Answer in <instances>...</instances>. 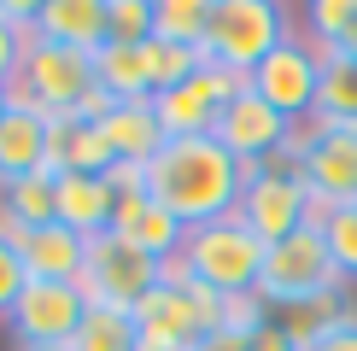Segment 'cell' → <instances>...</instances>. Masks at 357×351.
Segmentation results:
<instances>
[{
  "instance_id": "obj_32",
  "label": "cell",
  "mask_w": 357,
  "mask_h": 351,
  "mask_svg": "<svg viewBox=\"0 0 357 351\" xmlns=\"http://www.w3.org/2000/svg\"><path fill=\"white\" fill-rule=\"evenodd\" d=\"M24 29H12L6 18H0V88H12L18 82V58H24Z\"/></svg>"
},
{
  "instance_id": "obj_13",
  "label": "cell",
  "mask_w": 357,
  "mask_h": 351,
  "mask_svg": "<svg viewBox=\"0 0 357 351\" xmlns=\"http://www.w3.org/2000/svg\"><path fill=\"white\" fill-rule=\"evenodd\" d=\"M211 135H217L222 153L241 158L246 176H252L258 164H275V158H287V135H293V123H287L275 106H264L252 88H241V94L222 106V117H217Z\"/></svg>"
},
{
  "instance_id": "obj_25",
  "label": "cell",
  "mask_w": 357,
  "mask_h": 351,
  "mask_svg": "<svg viewBox=\"0 0 357 351\" xmlns=\"http://www.w3.org/2000/svg\"><path fill=\"white\" fill-rule=\"evenodd\" d=\"M141 58H146V82H153V94H170V88H182L193 70L205 65V53L199 47H176V41H146L141 47Z\"/></svg>"
},
{
  "instance_id": "obj_17",
  "label": "cell",
  "mask_w": 357,
  "mask_h": 351,
  "mask_svg": "<svg viewBox=\"0 0 357 351\" xmlns=\"http://www.w3.org/2000/svg\"><path fill=\"white\" fill-rule=\"evenodd\" d=\"M112 228L123 234V240H135L146 258H158V263H176V252H182V240H188V228L176 223L170 211H158L153 199H123L112 211Z\"/></svg>"
},
{
  "instance_id": "obj_31",
  "label": "cell",
  "mask_w": 357,
  "mask_h": 351,
  "mask_svg": "<svg viewBox=\"0 0 357 351\" xmlns=\"http://www.w3.org/2000/svg\"><path fill=\"white\" fill-rule=\"evenodd\" d=\"M24 258H18V246H6L0 240V322L12 316V304H18V292H24Z\"/></svg>"
},
{
  "instance_id": "obj_35",
  "label": "cell",
  "mask_w": 357,
  "mask_h": 351,
  "mask_svg": "<svg viewBox=\"0 0 357 351\" xmlns=\"http://www.w3.org/2000/svg\"><path fill=\"white\" fill-rule=\"evenodd\" d=\"M193 351H246V340H241V334H229V328H211Z\"/></svg>"
},
{
  "instance_id": "obj_3",
  "label": "cell",
  "mask_w": 357,
  "mask_h": 351,
  "mask_svg": "<svg viewBox=\"0 0 357 351\" xmlns=\"http://www.w3.org/2000/svg\"><path fill=\"white\" fill-rule=\"evenodd\" d=\"M170 270H182L188 281L211 287V292H222V299L258 292L264 240L241 223V217H217V223H205V228H188V240H182V252H176Z\"/></svg>"
},
{
  "instance_id": "obj_6",
  "label": "cell",
  "mask_w": 357,
  "mask_h": 351,
  "mask_svg": "<svg viewBox=\"0 0 357 351\" xmlns=\"http://www.w3.org/2000/svg\"><path fill=\"white\" fill-rule=\"evenodd\" d=\"M287 158L305 176L317 211H334V205L357 199V129L328 123V117H305L287 135Z\"/></svg>"
},
{
  "instance_id": "obj_2",
  "label": "cell",
  "mask_w": 357,
  "mask_h": 351,
  "mask_svg": "<svg viewBox=\"0 0 357 351\" xmlns=\"http://www.w3.org/2000/svg\"><path fill=\"white\" fill-rule=\"evenodd\" d=\"M129 316H135L141 351H193L211 328H222V292L188 281L182 270H165V281Z\"/></svg>"
},
{
  "instance_id": "obj_10",
  "label": "cell",
  "mask_w": 357,
  "mask_h": 351,
  "mask_svg": "<svg viewBox=\"0 0 357 351\" xmlns=\"http://www.w3.org/2000/svg\"><path fill=\"white\" fill-rule=\"evenodd\" d=\"M246 88L264 100V106H275L287 123H305V117H317V94H322V53L310 47L305 36H287L281 47L264 58L258 70L246 77Z\"/></svg>"
},
{
  "instance_id": "obj_4",
  "label": "cell",
  "mask_w": 357,
  "mask_h": 351,
  "mask_svg": "<svg viewBox=\"0 0 357 351\" xmlns=\"http://www.w3.org/2000/svg\"><path fill=\"white\" fill-rule=\"evenodd\" d=\"M346 287L328 258V240H322V228L310 223L299 234H287V240L264 246V270H258V299L275 304V311H299V304H317V299H334V292Z\"/></svg>"
},
{
  "instance_id": "obj_7",
  "label": "cell",
  "mask_w": 357,
  "mask_h": 351,
  "mask_svg": "<svg viewBox=\"0 0 357 351\" xmlns=\"http://www.w3.org/2000/svg\"><path fill=\"white\" fill-rule=\"evenodd\" d=\"M165 270H170V263L146 258L135 240H123L117 228H106V234L88 240V258H82L77 287H82L88 304H100V311H135L146 292L165 281Z\"/></svg>"
},
{
  "instance_id": "obj_26",
  "label": "cell",
  "mask_w": 357,
  "mask_h": 351,
  "mask_svg": "<svg viewBox=\"0 0 357 351\" xmlns=\"http://www.w3.org/2000/svg\"><path fill=\"white\" fill-rule=\"evenodd\" d=\"M317 228L328 240V258H334L340 281H357V199L334 205V211H317Z\"/></svg>"
},
{
  "instance_id": "obj_38",
  "label": "cell",
  "mask_w": 357,
  "mask_h": 351,
  "mask_svg": "<svg viewBox=\"0 0 357 351\" xmlns=\"http://www.w3.org/2000/svg\"><path fill=\"white\" fill-rule=\"evenodd\" d=\"M36 351H70V345H36Z\"/></svg>"
},
{
  "instance_id": "obj_9",
  "label": "cell",
  "mask_w": 357,
  "mask_h": 351,
  "mask_svg": "<svg viewBox=\"0 0 357 351\" xmlns=\"http://www.w3.org/2000/svg\"><path fill=\"white\" fill-rule=\"evenodd\" d=\"M12 94L29 100V106H41L47 117H77L82 100L94 94V58L29 36L24 41V58H18V82H12Z\"/></svg>"
},
{
  "instance_id": "obj_12",
  "label": "cell",
  "mask_w": 357,
  "mask_h": 351,
  "mask_svg": "<svg viewBox=\"0 0 357 351\" xmlns=\"http://www.w3.org/2000/svg\"><path fill=\"white\" fill-rule=\"evenodd\" d=\"M241 88H246V77H234V70H222V65H199L182 88H170V94H153V111H158V129H165V141L211 135L217 117H222V106H229Z\"/></svg>"
},
{
  "instance_id": "obj_8",
  "label": "cell",
  "mask_w": 357,
  "mask_h": 351,
  "mask_svg": "<svg viewBox=\"0 0 357 351\" xmlns=\"http://www.w3.org/2000/svg\"><path fill=\"white\" fill-rule=\"evenodd\" d=\"M234 217H241L264 246H275V240H287V234L317 223V199H310L305 176L293 170V158H275V164H258L246 176Z\"/></svg>"
},
{
  "instance_id": "obj_24",
  "label": "cell",
  "mask_w": 357,
  "mask_h": 351,
  "mask_svg": "<svg viewBox=\"0 0 357 351\" xmlns=\"http://www.w3.org/2000/svg\"><path fill=\"white\" fill-rule=\"evenodd\" d=\"M0 211L18 217L24 228H41V223H59V182L53 176H24L0 194Z\"/></svg>"
},
{
  "instance_id": "obj_15",
  "label": "cell",
  "mask_w": 357,
  "mask_h": 351,
  "mask_svg": "<svg viewBox=\"0 0 357 351\" xmlns=\"http://www.w3.org/2000/svg\"><path fill=\"white\" fill-rule=\"evenodd\" d=\"M29 36L94 58L106 47V0H41L29 18Z\"/></svg>"
},
{
  "instance_id": "obj_37",
  "label": "cell",
  "mask_w": 357,
  "mask_h": 351,
  "mask_svg": "<svg viewBox=\"0 0 357 351\" xmlns=\"http://www.w3.org/2000/svg\"><path fill=\"white\" fill-rule=\"evenodd\" d=\"M6 106H12V94H6V88H0V117H6Z\"/></svg>"
},
{
  "instance_id": "obj_1",
  "label": "cell",
  "mask_w": 357,
  "mask_h": 351,
  "mask_svg": "<svg viewBox=\"0 0 357 351\" xmlns=\"http://www.w3.org/2000/svg\"><path fill=\"white\" fill-rule=\"evenodd\" d=\"M141 176H146V199L158 211H170L182 228H205L217 217H234L241 187H246V164L222 153L217 135L165 141L141 164Z\"/></svg>"
},
{
  "instance_id": "obj_22",
  "label": "cell",
  "mask_w": 357,
  "mask_h": 351,
  "mask_svg": "<svg viewBox=\"0 0 357 351\" xmlns=\"http://www.w3.org/2000/svg\"><path fill=\"white\" fill-rule=\"evenodd\" d=\"M317 117L357 129V65L340 53H322V94H317Z\"/></svg>"
},
{
  "instance_id": "obj_20",
  "label": "cell",
  "mask_w": 357,
  "mask_h": 351,
  "mask_svg": "<svg viewBox=\"0 0 357 351\" xmlns=\"http://www.w3.org/2000/svg\"><path fill=\"white\" fill-rule=\"evenodd\" d=\"M94 88L112 100V106H135V100H153V82H146V58L141 47H106L94 53Z\"/></svg>"
},
{
  "instance_id": "obj_16",
  "label": "cell",
  "mask_w": 357,
  "mask_h": 351,
  "mask_svg": "<svg viewBox=\"0 0 357 351\" xmlns=\"http://www.w3.org/2000/svg\"><path fill=\"white\" fill-rule=\"evenodd\" d=\"M18 258H24L29 281H77L82 258H88V240L77 228H65V223H41V228H24Z\"/></svg>"
},
{
  "instance_id": "obj_29",
  "label": "cell",
  "mask_w": 357,
  "mask_h": 351,
  "mask_svg": "<svg viewBox=\"0 0 357 351\" xmlns=\"http://www.w3.org/2000/svg\"><path fill=\"white\" fill-rule=\"evenodd\" d=\"M340 316H346V304H340V292H334V299H317V304H299V311H287V322H281V328H287V340L305 351L310 340H322V334H328Z\"/></svg>"
},
{
  "instance_id": "obj_30",
  "label": "cell",
  "mask_w": 357,
  "mask_h": 351,
  "mask_svg": "<svg viewBox=\"0 0 357 351\" xmlns=\"http://www.w3.org/2000/svg\"><path fill=\"white\" fill-rule=\"evenodd\" d=\"M264 322H270V304H264L258 292H234V299H222V328H229V334L252 340Z\"/></svg>"
},
{
  "instance_id": "obj_23",
  "label": "cell",
  "mask_w": 357,
  "mask_h": 351,
  "mask_svg": "<svg viewBox=\"0 0 357 351\" xmlns=\"http://www.w3.org/2000/svg\"><path fill=\"white\" fill-rule=\"evenodd\" d=\"M70 351H141L135 316H129V311H100V304H88V316H82Z\"/></svg>"
},
{
  "instance_id": "obj_28",
  "label": "cell",
  "mask_w": 357,
  "mask_h": 351,
  "mask_svg": "<svg viewBox=\"0 0 357 351\" xmlns=\"http://www.w3.org/2000/svg\"><path fill=\"white\" fill-rule=\"evenodd\" d=\"M106 41L146 47L153 41V0H106Z\"/></svg>"
},
{
  "instance_id": "obj_19",
  "label": "cell",
  "mask_w": 357,
  "mask_h": 351,
  "mask_svg": "<svg viewBox=\"0 0 357 351\" xmlns=\"http://www.w3.org/2000/svg\"><path fill=\"white\" fill-rule=\"evenodd\" d=\"M59 223L77 228L82 240L112 228V187L106 176H59Z\"/></svg>"
},
{
  "instance_id": "obj_5",
  "label": "cell",
  "mask_w": 357,
  "mask_h": 351,
  "mask_svg": "<svg viewBox=\"0 0 357 351\" xmlns=\"http://www.w3.org/2000/svg\"><path fill=\"white\" fill-rule=\"evenodd\" d=\"M287 36H293L287 6H275V0H211V29H205L199 53H205V65L252 77Z\"/></svg>"
},
{
  "instance_id": "obj_27",
  "label": "cell",
  "mask_w": 357,
  "mask_h": 351,
  "mask_svg": "<svg viewBox=\"0 0 357 351\" xmlns=\"http://www.w3.org/2000/svg\"><path fill=\"white\" fill-rule=\"evenodd\" d=\"M351 24H357V0H310L305 6V41L317 53H334Z\"/></svg>"
},
{
  "instance_id": "obj_36",
  "label": "cell",
  "mask_w": 357,
  "mask_h": 351,
  "mask_svg": "<svg viewBox=\"0 0 357 351\" xmlns=\"http://www.w3.org/2000/svg\"><path fill=\"white\" fill-rule=\"evenodd\" d=\"M334 53H340V58H351V65H357V24L346 29V41H340V47H334Z\"/></svg>"
},
{
  "instance_id": "obj_18",
  "label": "cell",
  "mask_w": 357,
  "mask_h": 351,
  "mask_svg": "<svg viewBox=\"0 0 357 351\" xmlns=\"http://www.w3.org/2000/svg\"><path fill=\"white\" fill-rule=\"evenodd\" d=\"M100 135L112 141V158H117V164H146V158L165 146V129H158L153 100H135V106H112L106 117H100Z\"/></svg>"
},
{
  "instance_id": "obj_34",
  "label": "cell",
  "mask_w": 357,
  "mask_h": 351,
  "mask_svg": "<svg viewBox=\"0 0 357 351\" xmlns=\"http://www.w3.org/2000/svg\"><path fill=\"white\" fill-rule=\"evenodd\" d=\"M246 351H299V345L287 340V328H281V322H264V328L246 340Z\"/></svg>"
},
{
  "instance_id": "obj_11",
  "label": "cell",
  "mask_w": 357,
  "mask_h": 351,
  "mask_svg": "<svg viewBox=\"0 0 357 351\" xmlns=\"http://www.w3.org/2000/svg\"><path fill=\"white\" fill-rule=\"evenodd\" d=\"M82 316H88V299L77 281H24L6 328L24 351H36V345H70Z\"/></svg>"
},
{
  "instance_id": "obj_21",
  "label": "cell",
  "mask_w": 357,
  "mask_h": 351,
  "mask_svg": "<svg viewBox=\"0 0 357 351\" xmlns=\"http://www.w3.org/2000/svg\"><path fill=\"white\" fill-rule=\"evenodd\" d=\"M211 29V0H153V36L176 47H205Z\"/></svg>"
},
{
  "instance_id": "obj_33",
  "label": "cell",
  "mask_w": 357,
  "mask_h": 351,
  "mask_svg": "<svg viewBox=\"0 0 357 351\" xmlns=\"http://www.w3.org/2000/svg\"><path fill=\"white\" fill-rule=\"evenodd\" d=\"M305 351H357V311H346L328 334H322V340H310Z\"/></svg>"
},
{
  "instance_id": "obj_14",
  "label": "cell",
  "mask_w": 357,
  "mask_h": 351,
  "mask_svg": "<svg viewBox=\"0 0 357 351\" xmlns=\"http://www.w3.org/2000/svg\"><path fill=\"white\" fill-rule=\"evenodd\" d=\"M47 135H53V117L12 94L6 117H0V194L12 182H24V176H41V164H47Z\"/></svg>"
}]
</instances>
